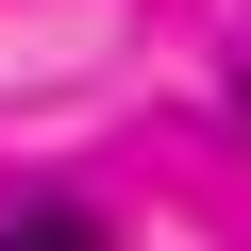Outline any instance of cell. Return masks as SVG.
Segmentation results:
<instances>
[{
	"instance_id": "cell-1",
	"label": "cell",
	"mask_w": 251,
	"mask_h": 251,
	"mask_svg": "<svg viewBox=\"0 0 251 251\" xmlns=\"http://www.w3.org/2000/svg\"><path fill=\"white\" fill-rule=\"evenodd\" d=\"M0 251H100V218H17Z\"/></svg>"
}]
</instances>
